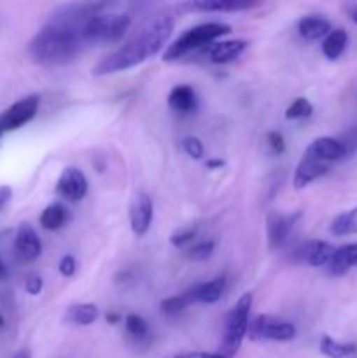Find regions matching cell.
<instances>
[{
  "label": "cell",
  "mask_w": 357,
  "mask_h": 358,
  "mask_svg": "<svg viewBox=\"0 0 357 358\" xmlns=\"http://www.w3.org/2000/svg\"><path fill=\"white\" fill-rule=\"evenodd\" d=\"M91 14H94L91 6H66L55 10L28 44L31 62L42 66L72 63L86 45L83 28Z\"/></svg>",
  "instance_id": "obj_1"
},
{
  "label": "cell",
  "mask_w": 357,
  "mask_h": 358,
  "mask_svg": "<svg viewBox=\"0 0 357 358\" xmlns=\"http://www.w3.org/2000/svg\"><path fill=\"white\" fill-rule=\"evenodd\" d=\"M174 24V16L168 13H160L150 16L142 24V28H140L135 37L125 42L119 49L104 56L94 65L93 73L102 77L111 76V73L125 72V70L133 69V66L140 65L146 59L153 58L154 55H158L164 48L168 38L172 37Z\"/></svg>",
  "instance_id": "obj_2"
},
{
  "label": "cell",
  "mask_w": 357,
  "mask_h": 358,
  "mask_svg": "<svg viewBox=\"0 0 357 358\" xmlns=\"http://www.w3.org/2000/svg\"><path fill=\"white\" fill-rule=\"evenodd\" d=\"M227 34H231V27H227L226 23H216V21L189 28L164 49L163 59L164 62H175V59L182 58L195 49L210 45L216 38L224 37Z\"/></svg>",
  "instance_id": "obj_3"
},
{
  "label": "cell",
  "mask_w": 357,
  "mask_h": 358,
  "mask_svg": "<svg viewBox=\"0 0 357 358\" xmlns=\"http://www.w3.org/2000/svg\"><path fill=\"white\" fill-rule=\"evenodd\" d=\"M132 27V17L122 13H94L83 28L86 44H114L125 38Z\"/></svg>",
  "instance_id": "obj_4"
},
{
  "label": "cell",
  "mask_w": 357,
  "mask_h": 358,
  "mask_svg": "<svg viewBox=\"0 0 357 358\" xmlns=\"http://www.w3.org/2000/svg\"><path fill=\"white\" fill-rule=\"evenodd\" d=\"M252 308V294L245 292L240 299L237 301L230 313L226 315V322H224V336L220 341L219 353L224 358H233L237 352L240 350L241 341L247 336L248 331V317H251Z\"/></svg>",
  "instance_id": "obj_5"
},
{
  "label": "cell",
  "mask_w": 357,
  "mask_h": 358,
  "mask_svg": "<svg viewBox=\"0 0 357 358\" xmlns=\"http://www.w3.org/2000/svg\"><path fill=\"white\" fill-rule=\"evenodd\" d=\"M247 334L252 341L266 339V341L287 343L296 338V327L290 322L280 320L270 315H259L254 320L248 322Z\"/></svg>",
  "instance_id": "obj_6"
},
{
  "label": "cell",
  "mask_w": 357,
  "mask_h": 358,
  "mask_svg": "<svg viewBox=\"0 0 357 358\" xmlns=\"http://www.w3.org/2000/svg\"><path fill=\"white\" fill-rule=\"evenodd\" d=\"M38 105H41V98L37 94H30V96L18 100L4 114H0V129L4 133L14 131V129L30 122L37 115Z\"/></svg>",
  "instance_id": "obj_7"
},
{
  "label": "cell",
  "mask_w": 357,
  "mask_h": 358,
  "mask_svg": "<svg viewBox=\"0 0 357 358\" xmlns=\"http://www.w3.org/2000/svg\"><path fill=\"white\" fill-rule=\"evenodd\" d=\"M301 213H280L272 212L266 219V231H268V245L272 250H280L289 240L294 226Z\"/></svg>",
  "instance_id": "obj_8"
},
{
  "label": "cell",
  "mask_w": 357,
  "mask_h": 358,
  "mask_svg": "<svg viewBox=\"0 0 357 358\" xmlns=\"http://www.w3.org/2000/svg\"><path fill=\"white\" fill-rule=\"evenodd\" d=\"M262 0H184L182 10L195 13H241L261 6Z\"/></svg>",
  "instance_id": "obj_9"
},
{
  "label": "cell",
  "mask_w": 357,
  "mask_h": 358,
  "mask_svg": "<svg viewBox=\"0 0 357 358\" xmlns=\"http://www.w3.org/2000/svg\"><path fill=\"white\" fill-rule=\"evenodd\" d=\"M55 189L63 199H66L70 203H77L80 199H84L90 185H88L86 175L79 168L69 166L62 171Z\"/></svg>",
  "instance_id": "obj_10"
},
{
  "label": "cell",
  "mask_w": 357,
  "mask_h": 358,
  "mask_svg": "<svg viewBox=\"0 0 357 358\" xmlns=\"http://www.w3.org/2000/svg\"><path fill=\"white\" fill-rule=\"evenodd\" d=\"M154 217L153 199L147 192H136L130 203V226H132L133 234L144 236L150 229Z\"/></svg>",
  "instance_id": "obj_11"
},
{
  "label": "cell",
  "mask_w": 357,
  "mask_h": 358,
  "mask_svg": "<svg viewBox=\"0 0 357 358\" xmlns=\"http://www.w3.org/2000/svg\"><path fill=\"white\" fill-rule=\"evenodd\" d=\"M42 241L34 227L28 222H23L18 227L16 238H14V255L21 262H31L41 255Z\"/></svg>",
  "instance_id": "obj_12"
},
{
  "label": "cell",
  "mask_w": 357,
  "mask_h": 358,
  "mask_svg": "<svg viewBox=\"0 0 357 358\" xmlns=\"http://www.w3.org/2000/svg\"><path fill=\"white\" fill-rule=\"evenodd\" d=\"M329 163L321 159H315V157L308 156L307 152L303 154V157L300 159L298 163L296 171H294V177H293V184L296 191H301V189L308 187L312 182H315L317 178L324 177L326 173L329 171Z\"/></svg>",
  "instance_id": "obj_13"
},
{
  "label": "cell",
  "mask_w": 357,
  "mask_h": 358,
  "mask_svg": "<svg viewBox=\"0 0 357 358\" xmlns=\"http://www.w3.org/2000/svg\"><path fill=\"white\" fill-rule=\"evenodd\" d=\"M304 152L308 156L315 157V159L326 161V163H335V161H342L349 156L345 143L340 138H332V136H322V138L314 140L310 145L307 147Z\"/></svg>",
  "instance_id": "obj_14"
},
{
  "label": "cell",
  "mask_w": 357,
  "mask_h": 358,
  "mask_svg": "<svg viewBox=\"0 0 357 358\" xmlns=\"http://www.w3.org/2000/svg\"><path fill=\"white\" fill-rule=\"evenodd\" d=\"M335 250L336 247H332L328 241L312 240L307 241L303 247L298 248V261L304 262L312 268H322V266H328Z\"/></svg>",
  "instance_id": "obj_15"
},
{
  "label": "cell",
  "mask_w": 357,
  "mask_h": 358,
  "mask_svg": "<svg viewBox=\"0 0 357 358\" xmlns=\"http://www.w3.org/2000/svg\"><path fill=\"white\" fill-rule=\"evenodd\" d=\"M248 42L241 38H231V41H223L212 44L209 49V59L216 65H226V63L237 59L241 52L247 49Z\"/></svg>",
  "instance_id": "obj_16"
},
{
  "label": "cell",
  "mask_w": 357,
  "mask_h": 358,
  "mask_svg": "<svg viewBox=\"0 0 357 358\" xmlns=\"http://www.w3.org/2000/svg\"><path fill=\"white\" fill-rule=\"evenodd\" d=\"M168 107L178 114H191L198 107L196 93L189 84H178L168 94Z\"/></svg>",
  "instance_id": "obj_17"
},
{
  "label": "cell",
  "mask_w": 357,
  "mask_h": 358,
  "mask_svg": "<svg viewBox=\"0 0 357 358\" xmlns=\"http://www.w3.org/2000/svg\"><path fill=\"white\" fill-rule=\"evenodd\" d=\"M352 268H357V243L336 248L331 261L328 262V271L332 276H343Z\"/></svg>",
  "instance_id": "obj_18"
},
{
  "label": "cell",
  "mask_w": 357,
  "mask_h": 358,
  "mask_svg": "<svg viewBox=\"0 0 357 358\" xmlns=\"http://www.w3.org/2000/svg\"><path fill=\"white\" fill-rule=\"evenodd\" d=\"M298 31L307 41H318L324 38L331 31V23L324 16L318 14H308L298 21Z\"/></svg>",
  "instance_id": "obj_19"
},
{
  "label": "cell",
  "mask_w": 357,
  "mask_h": 358,
  "mask_svg": "<svg viewBox=\"0 0 357 358\" xmlns=\"http://www.w3.org/2000/svg\"><path fill=\"white\" fill-rule=\"evenodd\" d=\"M224 289H226V278L224 276H217V278L205 283H200V285L192 287L189 290H191L195 303L214 304L223 297Z\"/></svg>",
  "instance_id": "obj_20"
},
{
  "label": "cell",
  "mask_w": 357,
  "mask_h": 358,
  "mask_svg": "<svg viewBox=\"0 0 357 358\" xmlns=\"http://www.w3.org/2000/svg\"><path fill=\"white\" fill-rule=\"evenodd\" d=\"M38 222L46 231H58L69 222V210L62 203H51L42 210Z\"/></svg>",
  "instance_id": "obj_21"
},
{
  "label": "cell",
  "mask_w": 357,
  "mask_h": 358,
  "mask_svg": "<svg viewBox=\"0 0 357 358\" xmlns=\"http://www.w3.org/2000/svg\"><path fill=\"white\" fill-rule=\"evenodd\" d=\"M346 44H349V34L343 28H336V30L329 31L322 41V52L326 58L335 62L343 55Z\"/></svg>",
  "instance_id": "obj_22"
},
{
  "label": "cell",
  "mask_w": 357,
  "mask_h": 358,
  "mask_svg": "<svg viewBox=\"0 0 357 358\" xmlns=\"http://www.w3.org/2000/svg\"><path fill=\"white\" fill-rule=\"evenodd\" d=\"M98 315H100V311H98V308L94 306V304L91 303H83V304H72V306L66 310L65 313V320L69 322V324H74V325H91L97 322Z\"/></svg>",
  "instance_id": "obj_23"
},
{
  "label": "cell",
  "mask_w": 357,
  "mask_h": 358,
  "mask_svg": "<svg viewBox=\"0 0 357 358\" xmlns=\"http://www.w3.org/2000/svg\"><path fill=\"white\" fill-rule=\"evenodd\" d=\"M318 348L322 355L328 358H346L357 352V346L354 343H340L331 336H322Z\"/></svg>",
  "instance_id": "obj_24"
},
{
  "label": "cell",
  "mask_w": 357,
  "mask_h": 358,
  "mask_svg": "<svg viewBox=\"0 0 357 358\" xmlns=\"http://www.w3.org/2000/svg\"><path fill=\"white\" fill-rule=\"evenodd\" d=\"M329 231L335 236H349V234H357V208L343 212L332 219Z\"/></svg>",
  "instance_id": "obj_25"
},
{
  "label": "cell",
  "mask_w": 357,
  "mask_h": 358,
  "mask_svg": "<svg viewBox=\"0 0 357 358\" xmlns=\"http://www.w3.org/2000/svg\"><path fill=\"white\" fill-rule=\"evenodd\" d=\"M191 304H195V299H192L191 290H188V292L181 294V296H172L168 299L161 301V311L168 315V317H174V315H178L184 310H188Z\"/></svg>",
  "instance_id": "obj_26"
},
{
  "label": "cell",
  "mask_w": 357,
  "mask_h": 358,
  "mask_svg": "<svg viewBox=\"0 0 357 358\" xmlns=\"http://www.w3.org/2000/svg\"><path fill=\"white\" fill-rule=\"evenodd\" d=\"M312 112H314V105H312L307 98H296V100L287 107L286 119L287 121H294V119H307L310 117Z\"/></svg>",
  "instance_id": "obj_27"
},
{
  "label": "cell",
  "mask_w": 357,
  "mask_h": 358,
  "mask_svg": "<svg viewBox=\"0 0 357 358\" xmlns=\"http://www.w3.org/2000/svg\"><path fill=\"white\" fill-rule=\"evenodd\" d=\"M125 327H126V331H128L130 334L136 339L147 338V334H149V325H147V322L144 320L140 315H135V313L126 315Z\"/></svg>",
  "instance_id": "obj_28"
},
{
  "label": "cell",
  "mask_w": 357,
  "mask_h": 358,
  "mask_svg": "<svg viewBox=\"0 0 357 358\" xmlns=\"http://www.w3.org/2000/svg\"><path fill=\"white\" fill-rule=\"evenodd\" d=\"M214 250H216V243H214V241H202V243L188 247L186 257L192 262H202L206 261V259L214 254Z\"/></svg>",
  "instance_id": "obj_29"
},
{
  "label": "cell",
  "mask_w": 357,
  "mask_h": 358,
  "mask_svg": "<svg viewBox=\"0 0 357 358\" xmlns=\"http://www.w3.org/2000/svg\"><path fill=\"white\" fill-rule=\"evenodd\" d=\"M195 238H196V231L192 229V227H188V229L175 231V233L170 236V243L177 248H184V247H189V243H191Z\"/></svg>",
  "instance_id": "obj_30"
},
{
  "label": "cell",
  "mask_w": 357,
  "mask_h": 358,
  "mask_svg": "<svg viewBox=\"0 0 357 358\" xmlns=\"http://www.w3.org/2000/svg\"><path fill=\"white\" fill-rule=\"evenodd\" d=\"M182 149H184V152L188 154L191 159H200V157H203V152H205L203 143L200 142L196 136H188V138H184V142H182Z\"/></svg>",
  "instance_id": "obj_31"
},
{
  "label": "cell",
  "mask_w": 357,
  "mask_h": 358,
  "mask_svg": "<svg viewBox=\"0 0 357 358\" xmlns=\"http://www.w3.org/2000/svg\"><path fill=\"white\" fill-rule=\"evenodd\" d=\"M268 147L273 154H282L286 150V142H284V136L276 131H270L268 136Z\"/></svg>",
  "instance_id": "obj_32"
},
{
  "label": "cell",
  "mask_w": 357,
  "mask_h": 358,
  "mask_svg": "<svg viewBox=\"0 0 357 358\" xmlns=\"http://www.w3.org/2000/svg\"><path fill=\"white\" fill-rule=\"evenodd\" d=\"M58 271L62 273L63 276H66V278L74 276V273H76V259H74L72 255H65V257H62V261H59V266H58Z\"/></svg>",
  "instance_id": "obj_33"
},
{
  "label": "cell",
  "mask_w": 357,
  "mask_h": 358,
  "mask_svg": "<svg viewBox=\"0 0 357 358\" xmlns=\"http://www.w3.org/2000/svg\"><path fill=\"white\" fill-rule=\"evenodd\" d=\"M340 140L345 143L346 150H349V156L352 152H356V150H357V124L354 126V128H350L349 131H346L345 135H343Z\"/></svg>",
  "instance_id": "obj_34"
},
{
  "label": "cell",
  "mask_w": 357,
  "mask_h": 358,
  "mask_svg": "<svg viewBox=\"0 0 357 358\" xmlns=\"http://www.w3.org/2000/svg\"><path fill=\"white\" fill-rule=\"evenodd\" d=\"M42 285H44V283H42V278L37 275H30L27 278V282H24V289H27V292L30 294V296H38L42 290Z\"/></svg>",
  "instance_id": "obj_35"
},
{
  "label": "cell",
  "mask_w": 357,
  "mask_h": 358,
  "mask_svg": "<svg viewBox=\"0 0 357 358\" xmlns=\"http://www.w3.org/2000/svg\"><path fill=\"white\" fill-rule=\"evenodd\" d=\"M10 198H13V189H10L9 185H2V187H0V212H2L4 206L10 201Z\"/></svg>",
  "instance_id": "obj_36"
},
{
  "label": "cell",
  "mask_w": 357,
  "mask_h": 358,
  "mask_svg": "<svg viewBox=\"0 0 357 358\" xmlns=\"http://www.w3.org/2000/svg\"><path fill=\"white\" fill-rule=\"evenodd\" d=\"M175 358H224L220 353H202V352H196V353H188V355H181V357H175Z\"/></svg>",
  "instance_id": "obj_37"
},
{
  "label": "cell",
  "mask_w": 357,
  "mask_h": 358,
  "mask_svg": "<svg viewBox=\"0 0 357 358\" xmlns=\"http://www.w3.org/2000/svg\"><path fill=\"white\" fill-rule=\"evenodd\" d=\"M346 13H349L350 20L357 24V3H350V6L346 7Z\"/></svg>",
  "instance_id": "obj_38"
},
{
  "label": "cell",
  "mask_w": 357,
  "mask_h": 358,
  "mask_svg": "<svg viewBox=\"0 0 357 358\" xmlns=\"http://www.w3.org/2000/svg\"><path fill=\"white\" fill-rule=\"evenodd\" d=\"M223 166H224V161H219V159L206 161V168H210V170H216V168H223Z\"/></svg>",
  "instance_id": "obj_39"
},
{
  "label": "cell",
  "mask_w": 357,
  "mask_h": 358,
  "mask_svg": "<svg viewBox=\"0 0 357 358\" xmlns=\"http://www.w3.org/2000/svg\"><path fill=\"white\" fill-rule=\"evenodd\" d=\"M119 320H121V317H119V315H115V313H108L107 315V322H108V324H118Z\"/></svg>",
  "instance_id": "obj_40"
},
{
  "label": "cell",
  "mask_w": 357,
  "mask_h": 358,
  "mask_svg": "<svg viewBox=\"0 0 357 358\" xmlns=\"http://www.w3.org/2000/svg\"><path fill=\"white\" fill-rule=\"evenodd\" d=\"M13 358H31V355H30V352H28V350H21V352H18Z\"/></svg>",
  "instance_id": "obj_41"
},
{
  "label": "cell",
  "mask_w": 357,
  "mask_h": 358,
  "mask_svg": "<svg viewBox=\"0 0 357 358\" xmlns=\"http://www.w3.org/2000/svg\"><path fill=\"white\" fill-rule=\"evenodd\" d=\"M6 275H7V269H6V266H4V262L0 261V280L6 278Z\"/></svg>",
  "instance_id": "obj_42"
},
{
  "label": "cell",
  "mask_w": 357,
  "mask_h": 358,
  "mask_svg": "<svg viewBox=\"0 0 357 358\" xmlns=\"http://www.w3.org/2000/svg\"><path fill=\"white\" fill-rule=\"evenodd\" d=\"M4 324H6V320H4V317H2V315H0V329L4 327Z\"/></svg>",
  "instance_id": "obj_43"
},
{
  "label": "cell",
  "mask_w": 357,
  "mask_h": 358,
  "mask_svg": "<svg viewBox=\"0 0 357 358\" xmlns=\"http://www.w3.org/2000/svg\"><path fill=\"white\" fill-rule=\"evenodd\" d=\"M2 135H4V131H2V129H0V138H2Z\"/></svg>",
  "instance_id": "obj_44"
}]
</instances>
